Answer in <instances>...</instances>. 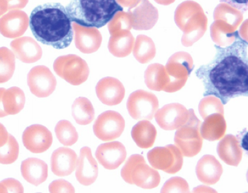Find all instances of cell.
<instances>
[{
  "label": "cell",
  "mask_w": 248,
  "mask_h": 193,
  "mask_svg": "<svg viewBox=\"0 0 248 193\" xmlns=\"http://www.w3.org/2000/svg\"><path fill=\"white\" fill-rule=\"evenodd\" d=\"M144 81L151 90L164 91L169 83L166 69L158 64L150 65L144 73Z\"/></svg>",
  "instance_id": "484cf974"
},
{
  "label": "cell",
  "mask_w": 248,
  "mask_h": 193,
  "mask_svg": "<svg viewBox=\"0 0 248 193\" xmlns=\"http://www.w3.org/2000/svg\"><path fill=\"white\" fill-rule=\"evenodd\" d=\"M221 3H225L239 10L242 13H246L248 10V0H219Z\"/></svg>",
  "instance_id": "74e56055"
},
{
  "label": "cell",
  "mask_w": 248,
  "mask_h": 193,
  "mask_svg": "<svg viewBox=\"0 0 248 193\" xmlns=\"http://www.w3.org/2000/svg\"><path fill=\"white\" fill-rule=\"evenodd\" d=\"M188 111V120L185 125L177 129L174 135V143L183 156L192 157L201 152L203 139L200 133L202 121L196 116L193 109Z\"/></svg>",
  "instance_id": "5b68a950"
},
{
  "label": "cell",
  "mask_w": 248,
  "mask_h": 193,
  "mask_svg": "<svg viewBox=\"0 0 248 193\" xmlns=\"http://www.w3.org/2000/svg\"><path fill=\"white\" fill-rule=\"evenodd\" d=\"M30 18L27 13L12 10L0 18V33L7 38L22 36L29 27Z\"/></svg>",
  "instance_id": "5bb4252c"
},
{
  "label": "cell",
  "mask_w": 248,
  "mask_h": 193,
  "mask_svg": "<svg viewBox=\"0 0 248 193\" xmlns=\"http://www.w3.org/2000/svg\"><path fill=\"white\" fill-rule=\"evenodd\" d=\"M96 157L99 163L107 170H116L126 159V148L118 141L104 143L97 148Z\"/></svg>",
  "instance_id": "9a60e30c"
},
{
  "label": "cell",
  "mask_w": 248,
  "mask_h": 193,
  "mask_svg": "<svg viewBox=\"0 0 248 193\" xmlns=\"http://www.w3.org/2000/svg\"><path fill=\"white\" fill-rule=\"evenodd\" d=\"M23 91L17 87L5 89L2 97L4 111L8 115H16L20 113L25 104Z\"/></svg>",
  "instance_id": "4316f807"
},
{
  "label": "cell",
  "mask_w": 248,
  "mask_h": 193,
  "mask_svg": "<svg viewBox=\"0 0 248 193\" xmlns=\"http://www.w3.org/2000/svg\"><path fill=\"white\" fill-rule=\"evenodd\" d=\"M94 109L91 101L85 97H78L72 105V116L78 124H90L94 118Z\"/></svg>",
  "instance_id": "83f0119b"
},
{
  "label": "cell",
  "mask_w": 248,
  "mask_h": 193,
  "mask_svg": "<svg viewBox=\"0 0 248 193\" xmlns=\"http://www.w3.org/2000/svg\"><path fill=\"white\" fill-rule=\"evenodd\" d=\"M223 166L214 155H205L196 165V173L198 180L205 185H214L221 178Z\"/></svg>",
  "instance_id": "44dd1931"
},
{
  "label": "cell",
  "mask_w": 248,
  "mask_h": 193,
  "mask_svg": "<svg viewBox=\"0 0 248 193\" xmlns=\"http://www.w3.org/2000/svg\"><path fill=\"white\" fill-rule=\"evenodd\" d=\"M19 146L15 137L9 134L5 145L0 147V164H11L18 158Z\"/></svg>",
  "instance_id": "d6a6232c"
},
{
  "label": "cell",
  "mask_w": 248,
  "mask_h": 193,
  "mask_svg": "<svg viewBox=\"0 0 248 193\" xmlns=\"http://www.w3.org/2000/svg\"><path fill=\"white\" fill-rule=\"evenodd\" d=\"M198 109L203 119L214 114L224 115V107L221 99L214 96H208L202 99Z\"/></svg>",
  "instance_id": "1f68e13d"
},
{
  "label": "cell",
  "mask_w": 248,
  "mask_h": 193,
  "mask_svg": "<svg viewBox=\"0 0 248 193\" xmlns=\"http://www.w3.org/2000/svg\"><path fill=\"white\" fill-rule=\"evenodd\" d=\"M77 48L85 54L96 52L102 45V36L96 28L84 27L73 22Z\"/></svg>",
  "instance_id": "2e32d148"
},
{
  "label": "cell",
  "mask_w": 248,
  "mask_h": 193,
  "mask_svg": "<svg viewBox=\"0 0 248 193\" xmlns=\"http://www.w3.org/2000/svg\"><path fill=\"white\" fill-rule=\"evenodd\" d=\"M23 143L25 148L33 154H41L50 148L53 136L50 131L41 125H33L24 131Z\"/></svg>",
  "instance_id": "4fadbf2b"
},
{
  "label": "cell",
  "mask_w": 248,
  "mask_h": 193,
  "mask_svg": "<svg viewBox=\"0 0 248 193\" xmlns=\"http://www.w3.org/2000/svg\"><path fill=\"white\" fill-rule=\"evenodd\" d=\"M5 88H0V118H1V117H4L7 116L5 111H4L3 101H2V97H3V95L4 92H5Z\"/></svg>",
  "instance_id": "60d3db41"
},
{
  "label": "cell",
  "mask_w": 248,
  "mask_h": 193,
  "mask_svg": "<svg viewBox=\"0 0 248 193\" xmlns=\"http://www.w3.org/2000/svg\"><path fill=\"white\" fill-rule=\"evenodd\" d=\"M55 132L59 142L64 146H73L78 141V132L70 121H59L55 127Z\"/></svg>",
  "instance_id": "f546056e"
},
{
  "label": "cell",
  "mask_w": 248,
  "mask_h": 193,
  "mask_svg": "<svg viewBox=\"0 0 248 193\" xmlns=\"http://www.w3.org/2000/svg\"><path fill=\"white\" fill-rule=\"evenodd\" d=\"M76 168L77 180L83 186H90L98 178V163L93 157L92 152L89 147L81 149Z\"/></svg>",
  "instance_id": "ac0fdd59"
},
{
  "label": "cell",
  "mask_w": 248,
  "mask_h": 193,
  "mask_svg": "<svg viewBox=\"0 0 248 193\" xmlns=\"http://www.w3.org/2000/svg\"><path fill=\"white\" fill-rule=\"evenodd\" d=\"M158 106L157 97L141 89L132 93L126 103L129 114L136 120H152Z\"/></svg>",
  "instance_id": "9c48e42d"
},
{
  "label": "cell",
  "mask_w": 248,
  "mask_h": 193,
  "mask_svg": "<svg viewBox=\"0 0 248 193\" xmlns=\"http://www.w3.org/2000/svg\"><path fill=\"white\" fill-rule=\"evenodd\" d=\"M188 117L189 111L178 103L164 105L155 114L158 125L165 130H177L186 124Z\"/></svg>",
  "instance_id": "7c38bea8"
},
{
  "label": "cell",
  "mask_w": 248,
  "mask_h": 193,
  "mask_svg": "<svg viewBox=\"0 0 248 193\" xmlns=\"http://www.w3.org/2000/svg\"><path fill=\"white\" fill-rule=\"evenodd\" d=\"M217 152L220 159L230 166H238L243 158L239 141L233 135H226L218 143Z\"/></svg>",
  "instance_id": "7402d4cb"
},
{
  "label": "cell",
  "mask_w": 248,
  "mask_h": 193,
  "mask_svg": "<svg viewBox=\"0 0 248 193\" xmlns=\"http://www.w3.org/2000/svg\"><path fill=\"white\" fill-rule=\"evenodd\" d=\"M49 191L51 193L75 192L74 187L63 179H59L51 182L49 186Z\"/></svg>",
  "instance_id": "8d00e7d4"
},
{
  "label": "cell",
  "mask_w": 248,
  "mask_h": 193,
  "mask_svg": "<svg viewBox=\"0 0 248 193\" xmlns=\"http://www.w3.org/2000/svg\"><path fill=\"white\" fill-rule=\"evenodd\" d=\"M96 93L99 99L104 104L114 106L120 104L124 99V85L118 79L105 77L97 83Z\"/></svg>",
  "instance_id": "e0dca14e"
},
{
  "label": "cell",
  "mask_w": 248,
  "mask_h": 193,
  "mask_svg": "<svg viewBox=\"0 0 248 193\" xmlns=\"http://www.w3.org/2000/svg\"><path fill=\"white\" fill-rule=\"evenodd\" d=\"M8 10H19L23 9L29 3V0H7Z\"/></svg>",
  "instance_id": "f35d334b"
},
{
  "label": "cell",
  "mask_w": 248,
  "mask_h": 193,
  "mask_svg": "<svg viewBox=\"0 0 248 193\" xmlns=\"http://www.w3.org/2000/svg\"><path fill=\"white\" fill-rule=\"evenodd\" d=\"M65 10L71 21L84 27L100 29L124 8L116 0H71Z\"/></svg>",
  "instance_id": "3957f363"
},
{
  "label": "cell",
  "mask_w": 248,
  "mask_h": 193,
  "mask_svg": "<svg viewBox=\"0 0 248 193\" xmlns=\"http://www.w3.org/2000/svg\"><path fill=\"white\" fill-rule=\"evenodd\" d=\"M16 67V57L6 47L0 48V83L7 82L13 77Z\"/></svg>",
  "instance_id": "f1b7e54d"
},
{
  "label": "cell",
  "mask_w": 248,
  "mask_h": 193,
  "mask_svg": "<svg viewBox=\"0 0 248 193\" xmlns=\"http://www.w3.org/2000/svg\"><path fill=\"white\" fill-rule=\"evenodd\" d=\"M132 139L140 148L148 149L154 146L157 131L154 125L148 120H142L133 127Z\"/></svg>",
  "instance_id": "d4e9b609"
},
{
  "label": "cell",
  "mask_w": 248,
  "mask_h": 193,
  "mask_svg": "<svg viewBox=\"0 0 248 193\" xmlns=\"http://www.w3.org/2000/svg\"><path fill=\"white\" fill-rule=\"evenodd\" d=\"M235 40L226 47L215 45V58L198 71L205 75L221 96L233 97L248 91V41L239 32Z\"/></svg>",
  "instance_id": "6da1fadb"
},
{
  "label": "cell",
  "mask_w": 248,
  "mask_h": 193,
  "mask_svg": "<svg viewBox=\"0 0 248 193\" xmlns=\"http://www.w3.org/2000/svg\"><path fill=\"white\" fill-rule=\"evenodd\" d=\"M125 121L120 113L108 111L102 113L96 119L93 131L95 135L103 141L118 139L124 132Z\"/></svg>",
  "instance_id": "30bf717a"
},
{
  "label": "cell",
  "mask_w": 248,
  "mask_h": 193,
  "mask_svg": "<svg viewBox=\"0 0 248 193\" xmlns=\"http://www.w3.org/2000/svg\"><path fill=\"white\" fill-rule=\"evenodd\" d=\"M9 134L8 133L5 127L0 123V147L5 145L9 139Z\"/></svg>",
  "instance_id": "ab89813d"
},
{
  "label": "cell",
  "mask_w": 248,
  "mask_h": 193,
  "mask_svg": "<svg viewBox=\"0 0 248 193\" xmlns=\"http://www.w3.org/2000/svg\"><path fill=\"white\" fill-rule=\"evenodd\" d=\"M24 193L23 186L18 180L14 178H7L0 182V193Z\"/></svg>",
  "instance_id": "d590c367"
},
{
  "label": "cell",
  "mask_w": 248,
  "mask_h": 193,
  "mask_svg": "<svg viewBox=\"0 0 248 193\" xmlns=\"http://www.w3.org/2000/svg\"><path fill=\"white\" fill-rule=\"evenodd\" d=\"M136 59L142 64L148 63L155 55V48L152 43H140L138 41L134 49Z\"/></svg>",
  "instance_id": "836d02e7"
},
{
  "label": "cell",
  "mask_w": 248,
  "mask_h": 193,
  "mask_svg": "<svg viewBox=\"0 0 248 193\" xmlns=\"http://www.w3.org/2000/svg\"><path fill=\"white\" fill-rule=\"evenodd\" d=\"M29 26L37 41L55 49H64L72 42V21L61 3L37 6L31 12Z\"/></svg>",
  "instance_id": "7a4b0ae2"
},
{
  "label": "cell",
  "mask_w": 248,
  "mask_h": 193,
  "mask_svg": "<svg viewBox=\"0 0 248 193\" xmlns=\"http://www.w3.org/2000/svg\"><path fill=\"white\" fill-rule=\"evenodd\" d=\"M21 172L26 181L37 186L46 180L48 167L46 163L41 159L29 158L22 162Z\"/></svg>",
  "instance_id": "603a6c76"
},
{
  "label": "cell",
  "mask_w": 248,
  "mask_h": 193,
  "mask_svg": "<svg viewBox=\"0 0 248 193\" xmlns=\"http://www.w3.org/2000/svg\"><path fill=\"white\" fill-rule=\"evenodd\" d=\"M121 175L126 183L145 190L155 188L160 182L159 173L149 166L141 155H131L123 167Z\"/></svg>",
  "instance_id": "277c9868"
},
{
  "label": "cell",
  "mask_w": 248,
  "mask_h": 193,
  "mask_svg": "<svg viewBox=\"0 0 248 193\" xmlns=\"http://www.w3.org/2000/svg\"><path fill=\"white\" fill-rule=\"evenodd\" d=\"M8 10V3L7 0H0V17L5 15Z\"/></svg>",
  "instance_id": "b9f144b4"
},
{
  "label": "cell",
  "mask_w": 248,
  "mask_h": 193,
  "mask_svg": "<svg viewBox=\"0 0 248 193\" xmlns=\"http://www.w3.org/2000/svg\"><path fill=\"white\" fill-rule=\"evenodd\" d=\"M147 157L153 168L168 174H176L183 166V155L174 145L156 147L148 153Z\"/></svg>",
  "instance_id": "52a82bcc"
},
{
  "label": "cell",
  "mask_w": 248,
  "mask_h": 193,
  "mask_svg": "<svg viewBox=\"0 0 248 193\" xmlns=\"http://www.w3.org/2000/svg\"><path fill=\"white\" fill-rule=\"evenodd\" d=\"M27 83L31 93L38 97L50 96L57 86L54 75L45 65L33 67L28 74Z\"/></svg>",
  "instance_id": "8fae6325"
},
{
  "label": "cell",
  "mask_w": 248,
  "mask_h": 193,
  "mask_svg": "<svg viewBox=\"0 0 248 193\" xmlns=\"http://www.w3.org/2000/svg\"><path fill=\"white\" fill-rule=\"evenodd\" d=\"M133 43V38L131 36L113 35L108 42L109 51L116 57H126L132 51Z\"/></svg>",
  "instance_id": "4dcf8cb0"
},
{
  "label": "cell",
  "mask_w": 248,
  "mask_h": 193,
  "mask_svg": "<svg viewBox=\"0 0 248 193\" xmlns=\"http://www.w3.org/2000/svg\"><path fill=\"white\" fill-rule=\"evenodd\" d=\"M200 127L203 139L209 141L219 140L227 131V122L224 115L214 114L206 117Z\"/></svg>",
  "instance_id": "cb8c5ba5"
},
{
  "label": "cell",
  "mask_w": 248,
  "mask_h": 193,
  "mask_svg": "<svg viewBox=\"0 0 248 193\" xmlns=\"http://www.w3.org/2000/svg\"><path fill=\"white\" fill-rule=\"evenodd\" d=\"M53 69L58 76L73 85L82 84L89 75L88 64L77 55L59 57L53 63Z\"/></svg>",
  "instance_id": "8992f818"
},
{
  "label": "cell",
  "mask_w": 248,
  "mask_h": 193,
  "mask_svg": "<svg viewBox=\"0 0 248 193\" xmlns=\"http://www.w3.org/2000/svg\"><path fill=\"white\" fill-rule=\"evenodd\" d=\"M160 192L162 193H189V186L185 179L179 177H172L164 184Z\"/></svg>",
  "instance_id": "e575fe53"
},
{
  "label": "cell",
  "mask_w": 248,
  "mask_h": 193,
  "mask_svg": "<svg viewBox=\"0 0 248 193\" xmlns=\"http://www.w3.org/2000/svg\"><path fill=\"white\" fill-rule=\"evenodd\" d=\"M78 157L75 151L61 147L53 152L51 157V168L58 177L70 175L76 168Z\"/></svg>",
  "instance_id": "ffe728a7"
},
{
  "label": "cell",
  "mask_w": 248,
  "mask_h": 193,
  "mask_svg": "<svg viewBox=\"0 0 248 193\" xmlns=\"http://www.w3.org/2000/svg\"><path fill=\"white\" fill-rule=\"evenodd\" d=\"M192 70V60L186 53H178L170 59L166 65L169 83L166 93H175L186 85L188 75Z\"/></svg>",
  "instance_id": "ba28073f"
},
{
  "label": "cell",
  "mask_w": 248,
  "mask_h": 193,
  "mask_svg": "<svg viewBox=\"0 0 248 193\" xmlns=\"http://www.w3.org/2000/svg\"><path fill=\"white\" fill-rule=\"evenodd\" d=\"M11 47L15 57L24 63H36L43 56L40 45L31 37H22L14 40Z\"/></svg>",
  "instance_id": "d6986e66"
}]
</instances>
